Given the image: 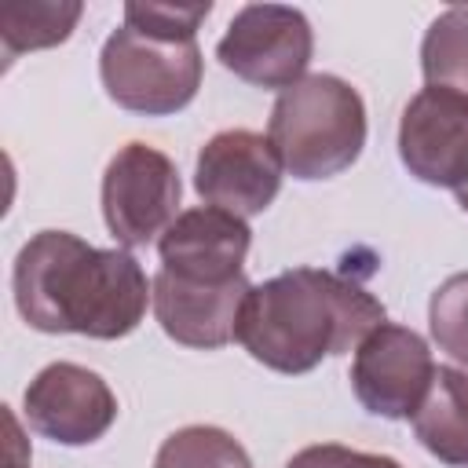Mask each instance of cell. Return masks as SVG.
Segmentation results:
<instances>
[{"label":"cell","instance_id":"6da1fadb","mask_svg":"<svg viewBox=\"0 0 468 468\" xmlns=\"http://www.w3.org/2000/svg\"><path fill=\"white\" fill-rule=\"evenodd\" d=\"M11 289L26 325L91 340L128 336L154 303V282L132 252L95 249L69 230L33 234L15 256Z\"/></svg>","mask_w":468,"mask_h":468},{"label":"cell","instance_id":"7a4b0ae2","mask_svg":"<svg viewBox=\"0 0 468 468\" xmlns=\"http://www.w3.org/2000/svg\"><path fill=\"white\" fill-rule=\"evenodd\" d=\"M377 325L384 303L373 292L322 267H292L249 289L238 344L260 366L296 377L358 347Z\"/></svg>","mask_w":468,"mask_h":468},{"label":"cell","instance_id":"3957f363","mask_svg":"<svg viewBox=\"0 0 468 468\" xmlns=\"http://www.w3.org/2000/svg\"><path fill=\"white\" fill-rule=\"evenodd\" d=\"M267 139L289 176L307 183L333 179L347 172L366 146V102L347 80L311 73L278 95Z\"/></svg>","mask_w":468,"mask_h":468},{"label":"cell","instance_id":"277c9868","mask_svg":"<svg viewBox=\"0 0 468 468\" xmlns=\"http://www.w3.org/2000/svg\"><path fill=\"white\" fill-rule=\"evenodd\" d=\"M205 58L197 40H168L121 26L106 37L99 55V77L106 95L143 117H168L194 102L201 88Z\"/></svg>","mask_w":468,"mask_h":468},{"label":"cell","instance_id":"5b68a950","mask_svg":"<svg viewBox=\"0 0 468 468\" xmlns=\"http://www.w3.org/2000/svg\"><path fill=\"white\" fill-rule=\"evenodd\" d=\"M314 55V33L303 11L285 4H249L241 7L216 44L223 69L245 84L285 91L303 80Z\"/></svg>","mask_w":468,"mask_h":468},{"label":"cell","instance_id":"8992f818","mask_svg":"<svg viewBox=\"0 0 468 468\" xmlns=\"http://www.w3.org/2000/svg\"><path fill=\"white\" fill-rule=\"evenodd\" d=\"M179 197L183 183L172 157L150 143H124L102 172V219L128 249L161 238L176 219Z\"/></svg>","mask_w":468,"mask_h":468},{"label":"cell","instance_id":"52a82bcc","mask_svg":"<svg viewBox=\"0 0 468 468\" xmlns=\"http://www.w3.org/2000/svg\"><path fill=\"white\" fill-rule=\"evenodd\" d=\"M435 377V362L428 340L410 325L384 322L377 325L351 358V391L373 417L402 420L413 417L428 384Z\"/></svg>","mask_w":468,"mask_h":468},{"label":"cell","instance_id":"ba28073f","mask_svg":"<svg viewBox=\"0 0 468 468\" xmlns=\"http://www.w3.org/2000/svg\"><path fill=\"white\" fill-rule=\"evenodd\" d=\"M22 406L29 428L62 446H88L102 439L117 420V399L110 384L77 362L44 366L26 384Z\"/></svg>","mask_w":468,"mask_h":468},{"label":"cell","instance_id":"9c48e42d","mask_svg":"<svg viewBox=\"0 0 468 468\" xmlns=\"http://www.w3.org/2000/svg\"><path fill=\"white\" fill-rule=\"evenodd\" d=\"M282 172L285 168L267 135L249 128H227L201 146L194 190L205 197V205L227 208L245 219L271 208L282 190Z\"/></svg>","mask_w":468,"mask_h":468},{"label":"cell","instance_id":"30bf717a","mask_svg":"<svg viewBox=\"0 0 468 468\" xmlns=\"http://www.w3.org/2000/svg\"><path fill=\"white\" fill-rule=\"evenodd\" d=\"M399 157L420 183L457 190L468 179V95L424 84L402 110Z\"/></svg>","mask_w":468,"mask_h":468},{"label":"cell","instance_id":"8fae6325","mask_svg":"<svg viewBox=\"0 0 468 468\" xmlns=\"http://www.w3.org/2000/svg\"><path fill=\"white\" fill-rule=\"evenodd\" d=\"M249 245H252L249 223L216 205H197L179 212L172 227L157 238L161 271L205 285L241 278Z\"/></svg>","mask_w":468,"mask_h":468},{"label":"cell","instance_id":"7c38bea8","mask_svg":"<svg viewBox=\"0 0 468 468\" xmlns=\"http://www.w3.org/2000/svg\"><path fill=\"white\" fill-rule=\"evenodd\" d=\"M249 289L252 285L245 282V274L234 282L205 285V282H186L168 271H157L154 314L168 340L197 351H216L238 340V322H241Z\"/></svg>","mask_w":468,"mask_h":468},{"label":"cell","instance_id":"4fadbf2b","mask_svg":"<svg viewBox=\"0 0 468 468\" xmlns=\"http://www.w3.org/2000/svg\"><path fill=\"white\" fill-rule=\"evenodd\" d=\"M417 442L450 468H468V373L435 366V377L410 417Z\"/></svg>","mask_w":468,"mask_h":468},{"label":"cell","instance_id":"5bb4252c","mask_svg":"<svg viewBox=\"0 0 468 468\" xmlns=\"http://www.w3.org/2000/svg\"><path fill=\"white\" fill-rule=\"evenodd\" d=\"M80 15H84L80 0H29V4L4 7L0 11L4 58L62 44L73 33V26L80 22Z\"/></svg>","mask_w":468,"mask_h":468},{"label":"cell","instance_id":"9a60e30c","mask_svg":"<svg viewBox=\"0 0 468 468\" xmlns=\"http://www.w3.org/2000/svg\"><path fill=\"white\" fill-rule=\"evenodd\" d=\"M420 73L428 88L468 95V7H446L420 40Z\"/></svg>","mask_w":468,"mask_h":468},{"label":"cell","instance_id":"2e32d148","mask_svg":"<svg viewBox=\"0 0 468 468\" xmlns=\"http://www.w3.org/2000/svg\"><path fill=\"white\" fill-rule=\"evenodd\" d=\"M154 468H252V461L230 431L212 424H186L161 442Z\"/></svg>","mask_w":468,"mask_h":468},{"label":"cell","instance_id":"e0dca14e","mask_svg":"<svg viewBox=\"0 0 468 468\" xmlns=\"http://www.w3.org/2000/svg\"><path fill=\"white\" fill-rule=\"evenodd\" d=\"M428 325H431V340L439 344V351L468 366V271L450 274L431 292Z\"/></svg>","mask_w":468,"mask_h":468},{"label":"cell","instance_id":"ac0fdd59","mask_svg":"<svg viewBox=\"0 0 468 468\" xmlns=\"http://www.w3.org/2000/svg\"><path fill=\"white\" fill-rule=\"evenodd\" d=\"M212 4H124V26H135L168 40H194L197 26L208 18Z\"/></svg>","mask_w":468,"mask_h":468},{"label":"cell","instance_id":"d6986e66","mask_svg":"<svg viewBox=\"0 0 468 468\" xmlns=\"http://www.w3.org/2000/svg\"><path fill=\"white\" fill-rule=\"evenodd\" d=\"M285 468H402V464L384 453H366V450H351L340 442H318V446L292 453Z\"/></svg>","mask_w":468,"mask_h":468},{"label":"cell","instance_id":"ffe728a7","mask_svg":"<svg viewBox=\"0 0 468 468\" xmlns=\"http://www.w3.org/2000/svg\"><path fill=\"white\" fill-rule=\"evenodd\" d=\"M7 468H26V446H22V435H18V420H15V413H7Z\"/></svg>","mask_w":468,"mask_h":468},{"label":"cell","instance_id":"44dd1931","mask_svg":"<svg viewBox=\"0 0 468 468\" xmlns=\"http://www.w3.org/2000/svg\"><path fill=\"white\" fill-rule=\"evenodd\" d=\"M453 194H457V201H461V208L468 212V179H464V183H461V186H457Z\"/></svg>","mask_w":468,"mask_h":468}]
</instances>
